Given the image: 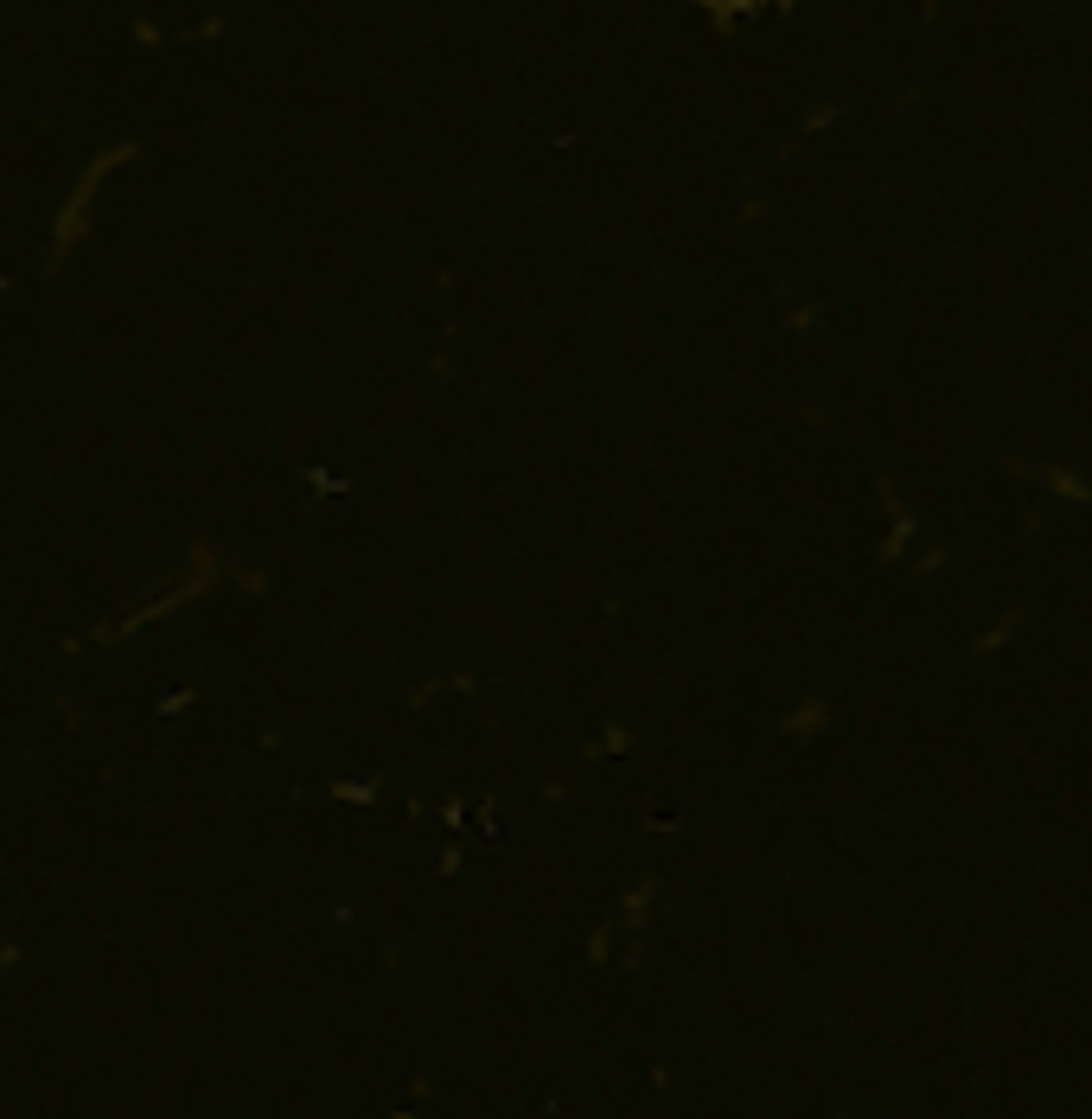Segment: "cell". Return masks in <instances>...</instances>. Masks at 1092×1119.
Instances as JSON below:
<instances>
[{"label": "cell", "mask_w": 1092, "mask_h": 1119, "mask_svg": "<svg viewBox=\"0 0 1092 1119\" xmlns=\"http://www.w3.org/2000/svg\"><path fill=\"white\" fill-rule=\"evenodd\" d=\"M230 576H237V589H249V595H269V576L256 570V564H230Z\"/></svg>", "instance_id": "12"}, {"label": "cell", "mask_w": 1092, "mask_h": 1119, "mask_svg": "<svg viewBox=\"0 0 1092 1119\" xmlns=\"http://www.w3.org/2000/svg\"><path fill=\"white\" fill-rule=\"evenodd\" d=\"M218 576H224V556H218L212 544H192V556H186V582H173L167 595L141 601L135 615H122V621H102L90 640L116 646V640H128V634H141V627H153V621H167V615H179V608H192L198 595H212V589H218Z\"/></svg>", "instance_id": "2"}, {"label": "cell", "mask_w": 1092, "mask_h": 1119, "mask_svg": "<svg viewBox=\"0 0 1092 1119\" xmlns=\"http://www.w3.org/2000/svg\"><path fill=\"white\" fill-rule=\"evenodd\" d=\"M786 327H793V333H811V327H818V308H811V301H805V308H793Z\"/></svg>", "instance_id": "14"}, {"label": "cell", "mask_w": 1092, "mask_h": 1119, "mask_svg": "<svg viewBox=\"0 0 1092 1119\" xmlns=\"http://www.w3.org/2000/svg\"><path fill=\"white\" fill-rule=\"evenodd\" d=\"M652 902H658V877H639V883L627 889V902H620V922H613V928H627V934H639V928L652 922Z\"/></svg>", "instance_id": "5"}, {"label": "cell", "mask_w": 1092, "mask_h": 1119, "mask_svg": "<svg viewBox=\"0 0 1092 1119\" xmlns=\"http://www.w3.org/2000/svg\"><path fill=\"white\" fill-rule=\"evenodd\" d=\"M697 7L709 14V26H715V32H735V20H742V14H754L760 0H697Z\"/></svg>", "instance_id": "8"}, {"label": "cell", "mask_w": 1092, "mask_h": 1119, "mask_svg": "<svg viewBox=\"0 0 1092 1119\" xmlns=\"http://www.w3.org/2000/svg\"><path fill=\"white\" fill-rule=\"evenodd\" d=\"M326 793L345 800V806H371V800H378V781H333Z\"/></svg>", "instance_id": "10"}, {"label": "cell", "mask_w": 1092, "mask_h": 1119, "mask_svg": "<svg viewBox=\"0 0 1092 1119\" xmlns=\"http://www.w3.org/2000/svg\"><path fill=\"white\" fill-rule=\"evenodd\" d=\"M627 748H633V730H627V723H607V730L588 742V761H601V755H627Z\"/></svg>", "instance_id": "9"}, {"label": "cell", "mask_w": 1092, "mask_h": 1119, "mask_svg": "<svg viewBox=\"0 0 1092 1119\" xmlns=\"http://www.w3.org/2000/svg\"><path fill=\"white\" fill-rule=\"evenodd\" d=\"M161 39H167V32H161V20H153V14H141V20H135V45H147V52H153Z\"/></svg>", "instance_id": "13"}, {"label": "cell", "mask_w": 1092, "mask_h": 1119, "mask_svg": "<svg viewBox=\"0 0 1092 1119\" xmlns=\"http://www.w3.org/2000/svg\"><path fill=\"white\" fill-rule=\"evenodd\" d=\"M1016 634H1022V608H1016V615H1003L991 634H977V640H971V659H991V652H1003Z\"/></svg>", "instance_id": "7"}, {"label": "cell", "mask_w": 1092, "mask_h": 1119, "mask_svg": "<svg viewBox=\"0 0 1092 1119\" xmlns=\"http://www.w3.org/2000/svg\"><path fill=\"white\" fill-rule=\"evenodd\" d=\"M830 116H838V103H818V110H811V116H805V135H818V128H824V122H830Z\"/></svg>", "instance_id": "15"}, {"label": "cell", "mask_w": 1092, "mask_h": 1119, "mask_svg": "<svg viewBox=\"0 0 1092 1119\" xmlns=\"http://www.w3.org/2000/svg\"><path fill=\"white\" fill-rule=\"evenodd\" d=\"M607 959H613V922L588 934V966H607Z\"/></svg>", "instance_id": "11"}, {"label": "cell", "mask_w": 1092, "mask_h": 1119, "mask_svg": "<svg viewBox=\"0 0 1092 1119\" xmlns=\"http://www.w3.org/2000/svg\"><path fill=\"white\" fill-rule=\"evenodd\" d=\"M1010 474H1022V480H1042V486H1048L1054 499H1067V505H1086V499H1092V486H1086V480H1079V474H1073L1067 461H1048V468H1028V461H1022V454H1010Z\"/></svg>", "instance_id": "4"}, {"label": "cell", "mask_w": 1092, "mask_h": 1119, "mask_svg": "<svg viewBox=\"0 0 1092 1119\" xmlns=\"http://www.w3.org/2000/svg\"><path fill=\"white\" fill-rule=\"evenodd\" d=\"M875 493H881V505H889V538H881V564H901L907 544H914V531H920V519H914L907 493H901L889 474H875Z\"/></svg>", "instance_id": "3"}, {"label": "cell", "mask_w": 1092, "mask_h": 1119, "mask_svg": "<svg viewBox=\"0 0 1092 1119\" xmlns=\"http://www.w3.org/2000/svg\"><path fill=\"white\" fill-rule=\"evenodd\" d=\"M824 723H830V697H805L799 710H786L779 730H786L793 742H811V736H824Z\"/></svg>", "instance_id": "6"}, {"label": "cell", "mask_w": 1092, "mask_h": 1119, "mask_svg": "<svg viewBox=\"0 0 1092 1119\" xmlns=\"http://www.w3.org/2000/svg\"><path fill=\"white\" fill-rule=\"evenodd\" d=\"M135 154H141V141H116V147H102L96 161H83V167H77V180H71V192H65L58 218H51V269H65V263H71V249H77V243H83V231H90V212H96L102 180H110L122 161H135Z\"/></svg>", "instance_id": "1"}]
</instances>
